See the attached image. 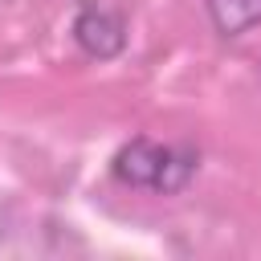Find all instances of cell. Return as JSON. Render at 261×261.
<instances>
[{
  "instance_id": "obj_3",
  "label": "cell",
  "mask_w": 261,
  "mask_h": 261,
  "mask_svg": "<svg viewBox=\"0 0 261 261\" xmlns=\"http://www.w3.org/2000/svg\"><path fill=\"white\" fill-rule=\"evenodd\" d=\"M208 12L224 37H241L261 24V0H208Z\"/></svg>"
},
{
  "instance_id": "obj_1",
  "label": "cell",
  "mask_w": 261,
  "mask_h": 261,
  "mask_svg": "<svg viewBox=\"0 0 261 261\" xmlns=\"http://www.w3.org/2000/svg\"><path fill=\"white\" fill-rule=\"evenodd\" d=\"M200 155L192 147H171V143H155L147 135L122 143L110 159V171L118 184L126 188H143L155 196H175L196 179Z\"/></svg>"
},
{
  "instance_id": "obj_2",
  "label": "cell",
  "mask_w": 261,
  "mask_h": 261,
  "mask_svg": "<svg viewBox=\"0 0 261 261\" xmlns=\"http://www.w3.org/2000/svg\"><path fill=\"white\" fill-rule=\"evenodd\" d=\"M73 41L90 53V57H114L126 45V20L122 12H114L102 0H86L77 20H73Z\"/></svg>"
}]
</instances>
